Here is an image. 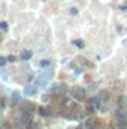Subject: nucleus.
Wrapping results in <instances>:
<instances>
[{
  "label": "nucleus",
  "instance_id": "nucleus-1",
  "mask_svg": "<svg viewBox=\"0 0 127 129\" xmlns=\"http://www.w3.org/2000/svg\"><path fill=\"white\" fill-rule=\"evenodd\" d=\"M49 81V77L48 75H39L36 77V86H40V87H45Z\"/></svg>",
  "mask_w": 127,
  "mask_h": 129
},
{
  "label": "nucleus",
  "instance_id": "nucleus-2",
  "mask_svg": "<svg viewBox=\"0 0 127 129\" xmlns=\"http://www.w3.org/2000/svg\"><path fill=\"white\" fill-rule=\"evenodd\" d=\"M32 114L30 113H27V111H24V114L21 116V125L23 126H29V125H32Z\"/></svg>",
  "mask_w": 127,
  "mask_h": 129
},
{
  "label": "nucleus",
  "instance_id": "nucleus-3",
  "mask_svg": "<svg viewBox=\"0 0 127 129\" xmlns=\"http://www.w3.org/2000/svg\"><path fill=\"white\" fill-rule=\"evenodd\" d=\"M85 95V90L82 89V87H75V89H72V96L75 98V99H82Z\"/></svg>",
  "mask_w": 127,
  "mask_h": 129
},
{
  "label": "nucleus",
  "instance_id": "nucleus-4",
  "mask_svg": "<svg viewBox=\"0 0 127 129\" xmlns=\"http://www.w3.org/2000/svg\"><path fill=\"white\" fill-rule=\"evenodd\" d=\"M36 92H37L36 86H27V87L24 89V95H26V96H33V95H36Z\"/></svg>",
  "mask_w": 127,
  "mask_h": 129
},
{
  "label": "nucleus",
  "instance_id": "nucleus-5",
  "mask_svg": "<svg viewBox=\"0 0 127 129\" xmlns=\"http://www.w3.org/2000/svg\"><path fill=\"white\" fill-rule=\"evenodd\" d=\"M91 107L93 108H100V99L99 98H91Z\"/></svg>",
  "mask_w": 127,
  "mask_h": 129
},
{
  "label": "nucleus",
  "instance_id": "nucleus-6",
  "mask_svg": "<svg viewBox=\"0 0 127 129\" xmlns=\"http://www.w3.org/2000/svg\"><path fill=\"white\" fill-rule=\"evenodd\" d=\"M39 111H40V114L45 116V117H46V116H51V110H49V108H39Z\"/></svg>",
  "mask_w": 127,
  "mask_h": 129
},
{
  "label": "nucleus",
  "instance_id": "nucleus-7",
  "mask_svg": "<svg viewBox=\"0 0 127 129\" xmlns=\"http://www.w3.org/2000/svg\"><path fill=\"white\" fill-rule=\"evenodd\" d=\"M30 57H32V53H30V51H24V53L21 54V59H23V60H29Z\"/></svg>",
  "mask_w": 127,
  "mask_h": 129
},
{
  "label": "nucleus",
  "instance_id": "nucleus-8",
  "mask_svg": "<svg viewBox=\"0 0 127 129\" xmlns=\"http://www.w3.org/2000/svg\"><path fill=\"white\" fill-rule=\"evenodd\" d=\"M0 29H2V30H8V23H5V21L0 23Z\"/></svg>",
  "mask_w": 127,
  "mask_h": 129
},
{
  "label": "nucleus",
  "instance_id": "nucleus-9",
  "mask_svg": "<svg viewBox=\"0 0 127 129\" xmlns=\"http://www.w3.org/2000/svg\"><path fill=\"white\" fill-rule=\"evenodd\" d=\"M12 98H14V102H20V95L18 93H14Z\"/></svg>",
  "mask_w": 127,
  "mask_h": 129
},
{
  "label": "nucleus",
  "instance_id": "nucleus-10",
  "mask_svg": "<svg viewBox=\"0 0 127 129\" xmlns=\"http://www.w3.org/2000/svg\"><path fill=\"white\" fill-rule=\"evenodd\" d=\"M8 62V59H5V57H0V66H5Z\"/></svg>",
  "mask_w": 127,
  "mask_h": 129
},
{
  "label": "nucleus",
  "instance_id": "nucleus-11",
  "mask_svg": "<svg viewBox=\"0 0 127 129\" xmlns=\"http://www.w3.org/2000/svg\"><path fill=\"white\" fill-rule=\"evenodd\" d=\"M75 45H76V47H79V48H82V47H84V42H82V41H76V42H75Z\"/></svg>",
  "mask_w": 127,
  "mask_h": 129
},
{
  "label": "nucleus",
  "instance_id": "nucleus-12",
  "mask_svg": "<svg viewBox=\"0 0 127 129\" xmlns=\"http://www.w3.org/2000/svg\"><path fill=\"white\" fill-rule=\"evenodd\" d=\"M48 64H49V62H46V60H42L40 62V66H43V68H46Z\"/></svg>",
  "mask_w": 127,
  "mask_h": 129
},
{
  "label": "nucleus",
  "instance_id": "nucleus-13",
  "mask_svg": "<svg viewBox=\"0 0 127 129\" xmlns=\"http://www.w3.org/2000/svg\"><path fill=\"white\" fill-rule=\"evenodd\" d=\"M100 96H102V99H106V98H108V93H106V92H102Z\"/></svg>",
  "mask_w": 127,
  "mask_h": 129
},
{
  "label": "nucleus",
  "instance_id": "nucleus-14",
  "mask_svg": "<svg viewBox=\"0 0 127 129\" xmlns=\"http://www.w3.org/2000/svg\"><path fill=\"white\" fill-rule=\"evenodd\" d=\"M8 60H9V62H14V60H15V57H14V56H9V57H8Z\"/></svg>",
  "mask_w": 127,
  "mask_h": 129
},
{
  "label": "nucleus",
  "instance_id": "nucleus-15",
  "mask_svg": "<svg viewBox=\"0 0 127 129\" xmlns=\"http://www.w3.org/2000/svg\"><path fill=\"white\" fill-rule=\"evenodd\" d=\"M120 129H126V128H124V126H121V128H120Z\"/></svg>",
  "mask_w": 127,
  "mask_h": 129
}]
</instances>
